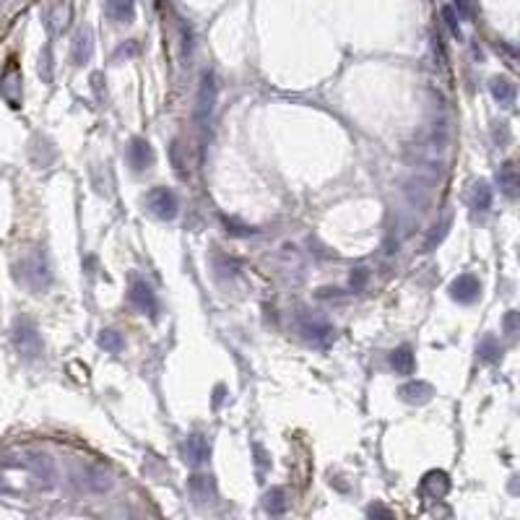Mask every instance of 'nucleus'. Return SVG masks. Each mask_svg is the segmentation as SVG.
Returning a JSON list of instances; mask_svg holds the SVG:
<instances>
[{"instance_id": "obj_1", "label": "nucleus", "mask_w": 520, "mask_h": 520, "mask_svg": "<svg viewBox=\"0 0 520 520\" xmlns=\"http://www.w3.org/2000/svg\"><path fill=\"white\" fill-rule=\"evenodd\" d=\"M23 281L26 287L34 289V292H45L53 281V273H50V260L42 250H34L29 255L23 258Z\"/></svg>"}, {"instance_id": "obj_2", "label": "nucleus", "mask_w": 520, "mask_h": 520, "mask_svg": "<svg viewBox=\"0 0 520 520\" xmlns=\"http://www.w3.org/2000/svg\"><path fill=\"white\" fill-rule=\"evenodd\" d=\"M144 206L154 219L169 221V219L177 216V211H180V198L174 196L169 188H154V190L146 193Z\"/></svg>"}, {"instance_id": "obj_3", "label": "nucleus", "mask_w": 520, "mask_h": 520, "mask_svg": "<svg viewBox=\"0 0 520 520\" xmlns=\"http://www.w3.org/2000/svg\"><path fill=\"white\" fill-rule=\"evenodd\" d=\"M11 341H14L16 351L23 359H37L42 354V339H39V331L29 320H18L11 331Z\"/></svg>"}, {"instance_id": "obj_4", "label": "nucleus", "mask_w": 520, "mask_h": 520, "mask_svg": "<svg viewBox=\"0 0 520 520\" xmlns=\"http://www.w3.org/2000/svg\"><path fill=\"white\" fill-rule=\"evenodd\" d=\"M128 299L141 315H146V317L156 315V309H159L156 295H154V289H151L144 279H133V284H130V289H128Z\"/></svg>"}, {"instance_id": "obj_5", "label": "nucleus", "mask_w": 520, "mask_h": 520, "mask_svg": "<svg viewBox=\"0 0 520 520\" xmlns=\"http://www.w3.org/2000/svg\"><path fill=\"white\" fill-rule=\"evenodd\" d=\"M213 102H216V78H213L211 70H206L201 75V86H198L196 97V117L201 122L208 120V115L213 112Z\"/></svg>"}, {"instance_id": "obj_6", "label": "nucleus", "mask_w": 520, "mask_h": 520, "mask_svg": "<svg viewBox=\"0 0 520 520\" xmlns=\"http://www.w3.org/2000/svg\"><path fill=\"white\" fill-rule=\"evenodd\" d=\"M125 159H128L130 169L136 174H144L151 164H154V149L144 138H130L128 149H125Z\"/></svg>"}, {"instance_id": "obj_7", "label": "nucleus", "mask_w": 520, "mask_h": 520, "mask_svg": "<svg viewBox=\"0 0 520 520\" xmlns=\"http://www.w3.org/2000/svg\"><path fill=\"white\" fill-rule=\"evenodd\" d=\"M447 292L460 304H474L482 297V284H479V279H476L474 273H463V276H458V279L452 281Z\"/></svg>"}, {"instance_id": "obj_8", "label": "nucleus", "mask_w": 520, "mask_h": 520, "mask_svg": "<svg viewBox=\"0 0 520 520\" xmlns=\"http://www.w3.org/2000/svg\"><path fill=\"white\" fill-rule=\"evenodd\" d=\"M450 489V476L445 471H430L424 476L422 484H419V492H422L427 499H442Z\"/></svg>"}, {"instance_id": "obj_9", "label": "nucleus", "mask_w": 520, "mask_h": 520, "mask_svg": "<svg viewBox=\"0 0 520 520\" xmlns=\"http://www.w3.org/2000/svg\"><path fill=\"white\" fill-rule=\"evenodd\" d=\"M299 336L304 341H312V344H323L331 336V325L325 320H317V317L302 315L299 317Z\"/></svg>"}, {"instance_id": "obj_10", "label": "nucleus", "mask_w": 520, "mask_h": 520, "mask_svg": "<svg viewBox=\"0 0 520 520\" xmlns=\"http://www.w3.org/2000/svg\"><path fill=\"white\" fill-rule=\"evenodd\" d=\"M188 492L196 505H206V502H211L216 497V484H213L211 476H190Z\"/></svg>"}, {"instance_id": "obj_11", "label": "nucleus", "mask_w": 520, "mask_h": 520, "mask_svg": "<svg viewBox=\"0 0 520 520\" xmlns=\"http://www.w3.org/2000/svg\"><path fill=\"white\" fill-rule=\"evenodd\" d=\"M497 185L499 190L505 193L507 198H518L520 193V169L513 161H505V164L497 169Z\"/></svg>"}, {"instance_id": "obj_12", "label": "nucleus", "mask_w": 520, "mask_h": 520, "mask_svg": "<svg viewBox=\"0 0 520 520\" xmlns=\"http://www.w3.org/2000/svg\"><path fill=\"white\" fill-rule=\"evenodd\" d=\"M398 396L406 403H414V406H419V403H427V400L435 396V391H432L430 383H422V380H408L406 385H400Z\"/></svg>"}, {"instance_id": "obj_13", "label": "nucleus", "mask_w": 520, "mask_h": 520, "mask_svg": "<svg viewBox=\"0 0 520 520\" xmlns=\"http://www.w3.org/2000/svg\"><path fill=\"white\" fill-rule=\"evenodd\" d=\"M211 455V445L203 435H190L188 442H185V458L193 463V466H203L206 460Z\"/></svg>"}, {"instance_id": "obj_14", "label": "nucleus", "mask_w": 520, "mask_h": 520, "mask_svg": "<svg viewBox=\"0 0 520 520\" xmlns=\"http://www.w3.org/2000/svg\"><path fill=\"white\" fill-rule=\"evenodd\" d=\"M468 203L474 211H489L492 208V188L489 182L484 180H476L474 188L468 190Z\"/></svg>"}, {"instance_id": "obj_15", "label": "nucleus", "mask_w": 520, "mask_h": 520, "mask_svg": "<svg viewBox=\"0 0 520 520\" xmlns=\"http://www.w3.org/2000/svg\"><path fill=\"white\" fill-rule=\"evenodd\" d=\"M107 16L117 23H128L136 16V0H107Z\"/></svg>"}, {"instance_id": "obj_16", "label": "nucleus", "mask_w": 520, "mask_h": 520, "mask_svg": "<svg viewBox=\"0 0 520 520\" xmlns=\"http://www.w3.org/2000/svg\"><path fill=\"white\" fill-rule=\"evenodd\" d=\"M391 367L398 375H411L416 367V359H414V351H411V346H398L396 351L391 354Z\"/></svg>"}, {"instance_id": "obj_17", "label": "nucleus", "mask_w": 520, "mask_h": 520, "mask_svg": "<svg viewBox=\"0 0 520 520\" xmlns=\"http://www.w3.org/2000/svg\"><path fill=\"white\" fill-rule=\"evenodd\" d=\"M91 58V31L81 29L73 39V63L75 65H86Z\"/></svg>"}, {"instance_id": "obj_18", "label": "nucleus", "mask_w": 520, "mask_h": 520, "mask_svg": "<svg viewBox=\"0 0 520 520\" xmlns=\"http://www.w3.org/2000/svg\"><path fill=\"white\" fill-rule=\"evenodd\" d=\"M489 91H492V97L497 99L499 105H513V99H515V86L507 78H502V75H497V78H492V83H489Z\"/></svg>"}, {"instance_id": "obj_19", "label": "nucleus", "mask_w": 520, "mask_h": 520, "mask_svg": "<svg viewBox=\"0 0 520 520\" xmlns=\"http://www.w3.org/2000/svg\"><path fill=\"white\" fill-rule=\"evenodd\" d=\"M99 346L105 349V351H110V354H120L122 346H125V339H122L117 331H102L99 333Z\"/></svg>"}, {"instance_id": "obj_20", "label": "nucleus", "mask_w": 520, "mask_h": 520, "mask_svg": "<svg viewBox=\"0 0 520 520\" xmlns=\"http://www.w3.org/2000/svg\"><path fill=\"white\" fill-rule=\"evenodd\" d=\"M479 359L482 362H497L499 359V341L494 336H487V339L479 344Z\"/></svg>"}, {"instance_id": "obj_21", "label": "nucleus", "mask_w": 520, "mask_h": 520, "mask_svg": "<svg viewBox=\"0 0 520 520\" xmlns=\"http://www.w3.org/2000/svg\"><path fill=\"white\" fill-rule=\"evenodd\" d=\"M284 497H287V494H284V489H271L268 492V494H265V510H268V513H284V510H287V502H284Z\"/></svg>"}, {"instance_id": "obj_22", "label": "nucleus", "mask_w": 520, "mask_h": 520, "mask_svg": "<svg viewBox=\"0 0 520 520\" xmlns=\"http://www.w3.org/2000/svg\"><path fill=\"white\" fill-rule=\"evenodd\" d=\"M502 328H505V333H518L520 331V312L518 309H510L505 317H502Z\"/></svg>"}, {"instance_id": "obj_23", "label": "nucleus", "mask_w": 520, "mask_h": 520, "mask_svg": "<svg viewBox=\"0 0 520 520\" xmlns=\"http://www.w3.org/2000/svg\"><path fill=\"white\" fill-rule=\"evenodd\" d=\"M442 16H445V23H447V29L455 34V37H460V29H458V18H455V14H452V8L447 6V8H442Z\"/></svg>"}, {"instance_id": "obj_24", "label": "nucleus", "mask_w": 520, "mask_h": 520, "mask_svg": "<svg viewBox=\"0 0 520 520\" xmlns=\"http://www.w3.org/2000/svg\"><path fill=\"white\" fill-rule=\"evenodd\" d=\"M455 6H458L460 16H466V18L474 16V0H455Z\"/></svg>"}]
</instances>
